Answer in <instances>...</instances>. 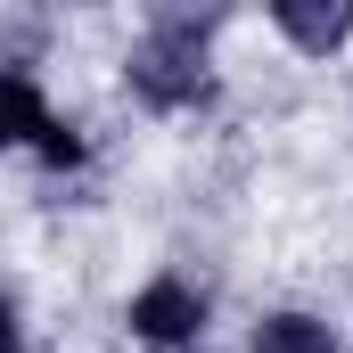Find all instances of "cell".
<instances>
[{
  "label": "cell",
  "mask_w": 353,
  "mask_h": 353,
  "mask_svg": "<svg viewBox=\"0 0 353 353\" xmlns=\"http://www.w3.org/2000/svg\"><path fill=\"white\" fill-rule=\"evenodd\" d=\"M132 90L148 99V107H189L197 90H205V41L197 33H173V25H157L140 50H132Z\"/></svg>",
  "instance_id": "cell-1"
},
{
  "label": "cell",
  "mask_w": 353,
  "mask_h": 353,
  "mask_svg": "<svg viewBox=\"0 0 353 353\" xmlns=\"http://www.w3.org/2000/svg\"><path fill=\"white\" fill-rule=\"evenodd\" d=\"M197 329H205V296H197L189 279H173V271L132 296V337H140V345H189Z\"/></svg>",
  "instance_id": "cell-2"
},
{
  "label": "cell",
  "mask_w": 353,
  "mask_h": 353,
  "mask_svg": "<svg viewBox=\"0 0 353 353\" xmlns=\"http://www.w3.org/2000/svg\"><path fill=\"white\" fill-rule=\"evenodd\" d=\"M271 25H279L304 58H329L353 33V0H271Z\"/></svg>",
  "instance_id": "cell-3"
},
{
  "label": "cell",
  "mask_w": 353,
  "mask_h": 353,
  "mask_svg": "<svg viewBox=\"0 0 353 353\" xmlns=\"http://www.w3.org/2000/svg\"><path fill=\"white\" fill-rule=\"evenodd\" d=\"M41 132H50L41 90L25 83V74H0V148H41Z\"/></svg>",
  "instance_id": "cell-4"
},
{
  "label": "cell",
  "mask_w": 353,
  "mask_h": 353,
  "mask_svg": "<svg viewBox=\"0 0 353 353\" xmlns=\"http://www.w3.org/2000/svg\"><path fill=\"white\" fill-rule=\"evenodd\" d=\"M255 353H337V337L312 312H271L263 329H255Z\"/></svg>",
  "instance_id": "cell-5"
},
{
  "label": "cell",
  "mask_w": 353,
  "mask_h": 353,
  "mask_svg": "<svg viewBox=\"0 0 353 353\" xmlns=\"http://www.w3.org/2000/svg\"><path fill=\"white\" fill-rule=\"evenodd\" d=\"M148 8H157V25H173V33H197V41H205V25H214L230 0H148Z\"/></svg>",
  "instance_id": "cell-6"
},
{
  "label": "cell",
  "mask_w": 353,
  "mask_h": 353,
  "mask_svg": "<svg viewBox=\"0 0 353 353\" xmlns=\"http://www.w3.org/2000/svg\"><path fill=\"white\" fill-rule=\"evenodd\" d=\"M0 353H17V304L0 296Z\"/></svg>",
  "instance_id": "cell-7"
}]
</instances>
